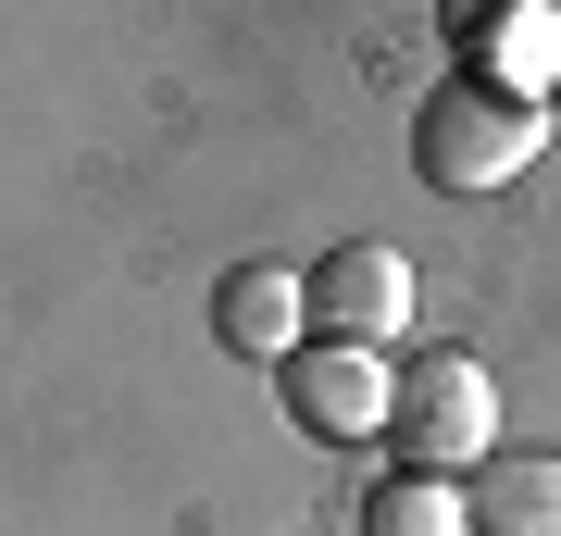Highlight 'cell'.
<instances>
[{
    "label": "cell",
    "instance_id": "obj_1",
    "mask_svg": "<svg viewBox=\"0 0 561 536\" xmlns=\"http://www.w3.org/2000/svg\"><path fill=\"white\" fill-rule=\"evenodd\" d=\"M537 138H549L537 100H500V88L449 76V88L412 113V175H424V187H449V199H474V187H512L524 162H537Z\"/></svg>",
    "mask_w": 561,
    "mask_h": 536
},
{
    "label": "cell",
    "instance_id": "obj_2",
    "mask_svg": "<svg viewBox=\"0 0 561 536\" xmlns=\"http://www.w3.org/2000/svg\"><path fill=\"white\" fill-rule=\"evenodd\" d=\"M387 437H400L412 475H461V461H486V449H500V387H486V362H461V350L412 362Z\"/></svg>",
    "mask_w": 561,
    "mask_h": 536
},
{
    "label": "cell",
    "instance_id": "obj_3",
    "mask_svg": "<svg viewBox=\"0 0 561 536\" xmlns=\"http://www.w3.org/2000/svg\"><path fill=\"white\" fill-rule=\"evenodd\" d=\"M275 387H287V424H300V437H324V449L387 437V412H400V375H387V350H350V338L287 350V362H275Z\"/></svg>",
    "mask_w": 561,
    "mask_h": 536
},
{
    "label": "cell",
    "instance_id": "obj_4",
    "mask_svg": "<svg viewBox=\"0 0 561 536\" xmlns=\"http://www.w3.org/2000/svg\"><path fill=\"white\" fill-rule=\"evenodd\" d=\"M300 299H312V324H324V338L387 350V338L412 324V262L362 238V250H337V262H324V275H300Z\"/></svg>",
    "mask_w": 561,
    "mask_h": 536
},
{
    "label": "cell",
    "instance_id": "obj_5",
    "mask_svg": "<svg viewBox=\"0 0 561 536\" xmlns=\"http://www.w3.org/2000/svg\"><path fill=\"white\" fill-rule=\"evenodd\" d=\"M461 76L549 113V88H561V13H537V0H500V13H474V62H461Z\"/></svg>",
    "mask_w": 561,
    "mask_h": 536
},
{
    "label": "cell",
    "instance_id": "obj_6",
    "mask_svg": "<svg viewBox=\"0 0 561 536\" xmlns=\"http://www.w3.org/2000/svg\"><path fill=\"white\" fill-rule=\"evenodd\" d=\"M300 312L312 299H300V275H275V262H238V275L213 287V338L238 362H287L300 350Z\"/></svg>",
    "mask_w": 561,
    "mask_h": 536
},
{
    "label": "cell",
    "instance_id": "obj_7",
    "mask_svg": "<svg viewBox=\"0 0 561 536\" xmlns=\"http://www.w3.org/2000/svg\"><path fill=\"white\" fill-rule=\"evenodd\" d=\"M474 536H561V461H474Z\"/></svg>",
    "mask_w": 561,
    "mask_h": 536
},
{
    "label": "cell",
    "instance_id": "obj_8",
    "mask_svg": "<svg viewBox=\"0 0 561 536\" xmlns=\"http://www.w3.org/2000/svg\"><path fill=\"white\" fill-rule=\"evenodd\" d=\"M362 536H461V487L449 475H400L362 499Z\"/></svg>",
    "mask_w": 561,
    "mask_h": 536
}]
</instances>
